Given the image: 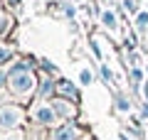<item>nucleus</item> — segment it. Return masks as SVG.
Returning <instances> with one entry per match:
<instances>
[{"mask_svg": "<svg viewBox=\"0 0 148 140\" xmlns=\"http://www.w3.org/2000/svg\"><path fill=\"white\" fill-rule=\"evenodd\" d=\"M119 108H121V111H128V101L123 99V96H119Z\"/></svg>", "mask_w": 148, "mask_h": 140, "instance_id": "obj_13", "label": "nucleus"}, {"mask_svg": "<svg viewBox=\"0 0 148 140\" xmlns=\"http://www.w3.org/2000/svg\"><path fill=\"white\" fill-rule=\"evenodd\" d=\"M101 22H104L106 27H111V30H116V17H114V12H101Z\"/></svg>", "mask_w": 148, "mask_h": 140, "instance_id": "obj_7", "label": "nucleus"}, {"mask_svg": "<svg viewBox=\"0 0 148 140\" xmlns=\"http://www.w3.org/2000/svg\"><path fill=\"white\" fill-rule=\"evenodd\" d=\"M54 111H57V116H62V118H74L77 116V108H74L72 103H67V101H54Z\"/></svg>", "mask_w": 148, "mask_h": 140, "instance_id": "obj_4", "label": "nucleus"}, {"mask_svg": "<svg viewBox=\"0 0 148 140\" xmlns=\"http://www.w3.org/2000/svg\"><path fill=\"white\" fill-rule=\"evenodd\" d=\"M0 84H3V74H0Z\"/></svg>", "mask_w": 148, "mask_h": 140, "instance_id": "obj_19", "label": "nucleus"}, {"mask_svg": "<svg viewBox=\"0 0 148 140\" xmlns=\"http://www.w3.org/2000/svg\"><path fill=\"white\" fill-rule=\"evenodd\" d=\"M3 140H22V135H17V133H12V135H8V138H3Z\"/></svg>", "mask_w": 148, "mask_h": 140, "instance_id": "obj_15", "label": "nucleus"}, {"mask_svg": "<svg viewBox=\"0 0 148 140\" xmlns=\"http://www.w3.org/2000/svg\"><path fill=\"white\" fill-rule=\"evenodd\" d=\"M143 96H146V101H148V84L143 86Z\"/></svg>", "mask_w": 148, "mask_h": 140, "instance_id": "obj_17", "label": "nucleus"}, {"mask_svg": "<svg viewBox=\"0 0 148 140\" xmlns=\"http://www.w3.org/2000/svg\"><path fill=\"white\" fill-rule=\"evenodd\" d=\"M77 138V130L72 128V125H62V128L54 130V138L52 140H74Z\"/></svg>", "mask_w": 148, "mask_h": 140, "instance_id": "obj_5", "label": "nucleus"}, {"mask_svg": "<svg viewBox=\"0 0 148 140\" xmlns=\"http://www.w3.org/2000/svg\"><path fill=\"white\" fill-rule=\"evenodd\" d=\"M10 57H12V49H10V47H5V44H0V64H5Z\"/></svg>", "mask_w": 148, "mask_h": 140, "instance_id": "obj_10", "label": "nucleus"}, {"mask_svg": "<svg viewBox=\"0 0 148 140\" xmlns=\"http://www.w3.org/2000/svg\"><path fill=\"white\" fill-rule=\"evenodd\" d=\"M57 91L62 93V96H69V99H74V101H77V88H74V86H72L69 81H59Z\"/></svg>", "mask_w": 148, "mask_h": 140, "instance_id": "obj_6", "label": "nucleus"}, {"mask_svg": "<svg viewBox=\"0 0 148 140\" xmlns=\"http://www.w3.org/2000/svg\"><path fill=\"white\" fill-rule=\"evenodd\" d=\"M79 79H82V84H91V81H94V76H91V71H89V69H82Z\"/></svg>", "mask_w": 148, "mask_h": 140, "instance_id": "obj_11", "label": "nucleus"}, {"mask_svg": "<svg viewBox=\"0 0 148 140\" xmlns=\"http://www.w3.org/2000/svg\"><path fill=\"white\" fill-rule=\"evenodd\" d=\"M22 120V111L17 106H3L0 108V128L3 130H10V128H17Z\"/></svg>", "mask_w": 148, "mask_h": 140, "instance_id": "obj_2", "label": "nucleus"}, {"mask_svg": "<svg viewBox=\"0 0 148 140\" xmlns=\"http://www.w3.org/2000/svg\"><path fill=\"white\" fill-rule=\"evenodd\" d=\"M136 27H138V32H146V27H148V12H138Z\"/></svg>", "mask_w": 148, "mask_h": 140, "instance_id": "obj_8", "label": "nucleus"}, {"mask_svg": "<svg viewBox=\"0 0 148 140\" xmlns=\"http://www.w3.org/2000/svg\"><path fill=\"white\" fill-rule=\"evenodd\" d=\"M101 76H104V81H111V71H109V67H101Z\"/></svg>", "mask_w": 148, "mask_h": 140, "instance_id": "obj_12", "label": "nucleus"}, {"mask_svg": "<svg viewBox=\"0 0 148 140\" xmlns=\"http://www.w3.org/2000/svg\"><path fill=\"white\" fill-rule=\"evenodd\" d=\"M143 118H148V103L143 106Z\"/></svg>", "mask_w": 148, "mask_h": 140, "instance_id": "obj_16", "label": "nucleus"}, {"mask_svg": "<svg viewBox=\"0 0 148 140\" xmlns=\"http://www.w3.org/2000/svg\"><path fill=\"white\" fill-rule=\"evenodd\" d=\"M52 91H54V84L49 81H42V86H40V96H52Z\"/></svg>", "mask_w": 148, "mask_h": 140, "instance_id": "obj_9", "label": "nucleus"}, {"mask_svg": "<svg viewBox=\"0 0 148 140\" xmlns=\"http://www.w3.org/2000/svg\"><path fill=\"white\" fill-rule=\"evenodd\" d=\"M123 5H126L131 12H136V3H133V0H123Z\"/></svg>", "mask_w": 148, "mask_h": 140, "instance_id": "obj_14", "label": "nucleus"}, {"mask_svg": "<svg viewBox=\"0 0 148 140\" xmlns=\"http://www.w3.org/2000/svg\"><path fill=\"white\" fill-rule=\"evenodd\" d=\"M32 116H35V120H40L42 125H52L54 120H57V111H54V106H47V103L35 106Z\"/></svg>", "mask_w": 148, "mask_h": 140, "instance_id": "obj_3", "label": "nucleus"}, {"mask_svg": "<svg viewBox=\"0 0 148 140\" xmlns=\"http://www.w3.org/2000/svg\"><path fill=\"white\" fill-rule=\"evenodd\" d=\"M8 3H12V5H17V3H20V0H8Z\"/></svg>", "mask_w": 148, "mask_h": 140, "instance_id": "obj_18", "label": "nucleus"}, {"mask_svg": "<svg viewBox=\"0 0 148 140\" xmlns=\"http://www.w3.org/2000/svg\"><path fill=\"white\" fill-rule=\"evenodd\" d=\"M8 86H10V91L17 93V96H27V93L35 88V74H32V69L27 67L25 62L15 64V67L10 69V74H8Z\"/></svg>", "mask_w": 148, "mask_h": 140, "instance_id": "obj_1", "label": "nucleus"}]
</instances>
